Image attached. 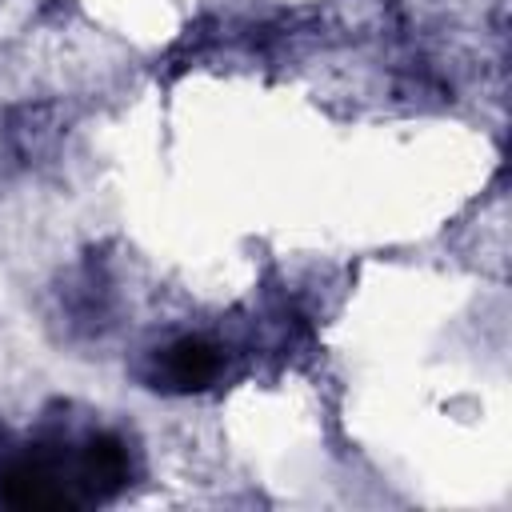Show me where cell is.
<instances>
[{
    "mask_svg": "<svg viewBox=\"0 0 512 512\" xmlns=\"http://www.w3.org/2000/svg\"><path fill=\"white\" fill-rule=\"evenodd\" d=\"M216 368H220V360H216L212 344H204V340H180L164 356V380L176 392H200L204 384H212Z\"/></svg>",
    "mask_w": 512,
    "mask_h": 512,
    "instance_id": "cell-2",
    "label": "cell"
},
{
    "mask_svg": "<svg viewBox=\"0 0 512 512\" xmlns=\"http://www.w3.org/2000/svg\"><path fill=\"white\" fill-rule=\"evenodd\" d=\"M0 496L12 508H64L68 492L56 480V472L40 460H20L0 476Z\"/></svg>",
    "mask_w": 512,
    "mask_h": 512,
    "instance_id": "cell-1",
    "label": "cell"
},
{
    "mask_svg": "<svg viewBox=\"0 0 512 512\" xmlns=\"http://www.w3.org/2000/svg\"><path fill=\"white\" fill-rule=\"evenodd\" d=\"M84 480L96 492H116L128 480V452L116 436H92L84 444V460H80Z\"/></svg>",
    "mask_w": 512,
    "mask_h": 512,
    "instance_id": "cell-3",
    "label": "cell"
}]
</instances>
